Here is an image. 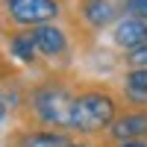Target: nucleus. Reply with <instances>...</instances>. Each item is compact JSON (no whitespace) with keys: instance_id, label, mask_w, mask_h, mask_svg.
<instances>
[{"instance_id":"obj_1","label":"nucleus","mask_w":147,"mask_h":147,"mask_svg":"<svg viewBox=\"0 0 147 147\" xmlns=\"http://www.w3.org/2000/svg\"><path fill=\"white\" fill-rule=\"evenodd\" d=\"M124 109L121 91L109 82H82L74 91L71 115H68V132L82 138H103L112 121Z\"/></svg>"},{"instance_id":"obj_2","label":"nucleus","mask_w":147,"mask_h":147,"mask_svg":"<svg viewBox=\"0 0 147 147\" xmlns=\"http://www.w3.org/2000/svg\"><path fill=\"white\" fill-rule=\"evenodd\" d=\"M77 85L68 82L62 74L44 77L30 91L24 94V103L18 106L24 115V124L35 127H53V129H68V115H71V100Z\"/></svg>"},{"instance_id":"obj_3","label":"nucleus","mask_w":147,"mask_h":147,"mask_svg":"<svg viewBox=\"0 0 147 147\" xmlns=\"http://www.w3.org/2000/svg\"><path fill=\"white\" fill-rule=\"evenodd\" d=\"M65 12H68L65 0H0V21H6V27L21 30L59 21L65 18Z\"/></svg>"},{"instance_id":"obj_4","label":"nucleus","mask_w":147,"mask_h":147,"mask_svg":"<svg viewBox=\"0 0 147 147\" xmlns=\"http://www.w3.org/2000/svg\"><path fill=\"white\" fill-rule=\"evenodd\" d=\"M118 12H121L118 0H74L65 12V18L71 21V32L97 35L118 21Z\"/></svg>"},{"instance_id":"obj_5","label":"nucleus","mask_w":147,"mask_h":147,"mask_svg":"<svg viewBox=\"0 0 147 147\" xmlns=\"http://www.w3.org/2000/svg\"><path fill=\"white\" fill-rule=\"evenodd\" d=\"M30 38L35 44V53H38L41 62H50V65H62L71 59L74 50V32L71 27H62V24H35L30 27Z\"/></svg>"},{"instance_id":"obj_6","label":"nucleus","mask_w":147,"mask_h":147,"mask_svg":"<svg viewBox=\"0 0 147 147\" xmlns=\"http://www.w3.org/2000/svg\"><path fill=\"white\" fill-rule=\"evenodd\" d=\"M129 138L147 141V106H124L100 141L109 144V141H129Z\"/></svg>"},{"instance_id":"obj_7","label":"nucleus","mask_w":147,"mask_h":147,"mask_svg":"<svg viewBox=\"0 0 147 147\" xmlns=\"http://www.w3.org/2000/svg\"><path fill=\"white\" fill-rule=\"evenodd\" d=\"M12 147H68L71 132L68 129H53V127H35L24 124L9 136Z\"/></svg>"},{"instance_id":"obj_8","label":"nucleus","mask_w":147,"mask_h":147,"mask_svg":"<svg viewBox=\"0 0 147 147\" xmlns=\"http://www.w3.org/2000/svg\"><path fill=\"white\" fill-rule=\"evenodd\" d=\"M109 41H112L118 50H136V47L147 44V21L138 15H124L112 24L109 30Z\"/></svg>"},{"instance_id":"obj_9","label":"nucleus","mask_w":147,"mask_h":147,"mask_svg":"<svg viewBox=\"0 0 147 147\" xmlns=\"http://www.w3.org/2000/svg\"><path fill=\"white\" fill-rule=\"evenodd\" d=\"M6 53L15 59L18 65L24 68H35L41 62L38 53H35V44L30 38V30H21V27H6Z\"/></svg>"},{"instance_id":"obj_10","label":"nucleus","mask_w":147,"mask_h":147,"mask_svg":"<svg viewBox=\"0 0 147 147\" xmlns=\"http://www.w3.org/2000/svg\"><path fill=\"white\" fill-rule=\"evenodd\" d=\"M118 91L124 106H147V68H127Z\"/></svg>"},{"instance_id":"obj_11","label":"nucleus","mask_w":147,"mask_h":147,"mask_svg":"<svg viewBox=\"0 0 147 147\" xmlns=\"http://www.w3.org/2000/svg\"><path fill=\"white\" fill-rule=\"evenodd\" d=\"M124 65H127V68H147V44L136 47V50H127Z\"/></svg>"},{"instance_id":"obj_12","label":"nucleus","mask_w":147,"mask_h":147,"mask_svg":"<svg viewBox=\"0 0 147 147\" xmlns=\"http://www.w3.org/2000/svg\"><path fill=\"white\" fill-rule=\"evenodd\" d=\"M121 12L127 15H138L147 21V0H121Z\"/></svg>"},{"instance_id":"obj_13","label":"nucleus","mask_w":147,"mask_h":147,"mask_svg":"<svg viewBox=\"0 0 147 147\" xmlns=\"http://www.w3.org/2000/svg\"><path fill=\"white\" fill-rule=\"evenodd\" d=\"M68 147H103V141L100 138H82V136H77V138L68 141Z\"/></svg>"},{"instance_id":"obj_14","label":"nucleus","mask_w":147,"mask_h":147,"mask_svg":"<svg viewBox=\"0 0 147 147\" xmlns=\"http://www.w3.org/2000/svg\"><path fill=\"white\" fill-rule=\"evenodd\" d=\"M103 147H147V141H141V138H129V141H109V144H103Z\"/></svg>"},{"instance_id":"obj_15","label":"nucleus","mask_w":147,"mask_h":147,"mask_svg":"<svg viewBox=\"0 0 147 147\" xmlns=\"http://www.w3.org/2000/svg\"><path fill=\"white\" fill-rule=\"evenodd\" d=\"M6 115H9V100H6L3 94H0V124L6 121Z\"/></svg>"}]
</instances>
